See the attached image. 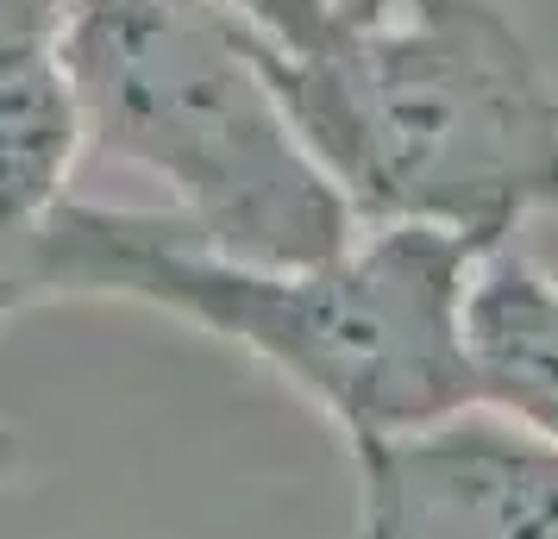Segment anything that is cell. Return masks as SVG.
I'll list each match as a JSON object with an SVG mask.
<instances>
[{"instance_id":"6da1fadb","label":"cell","mask_w":558,"mask_h":539,"mask_svg":"<svg viewBox=\"0 0 558 539\" xmlns=\"http://www.w3.org/2000/svg\"><path fill=\"white\" fill-rule=\"evenodd\" d=\"M483 245L439 226H357L314 264H245L157 207L63 201L13 232L20 314L126 302L264 364L332 420L345 452L477 408L464 295Z\"/></svg>"},{"instance_id":"7a4b0ae2","label":"cell","mask_w":558,"mask_h":539,"mask_svg":"<svg viewBox=\"0 0 558 539\" xmlns=\"http://www.w3.org/2000/svg\"><path fill=\"white\" fill-rule=\"evenodd\" d=\"M264 70L357 226L496 252L558 213V88L502 0H383L302 57L264 45Z\"/></svg>"},{"instance_id":"3957f363","label":"cell","mask_w":558,"mask_h":539,"mask_svg":"<svg viewBox=\"0 0 558 539\" xmlns=\"http://www.w3.org/2000/svg\"><path fill=\"white\" fill-rule=\"evenodd\" d=\"M57 57L88 151L157 182L182 238L245 264H314L357 232L282 113L264 38L220 0H63Z\"/></svg>"},{"instance_id":"277c9868","label":"cell","mask_w":558,"mask_h":539,"mask_svg":"<svg viewBox=\"0 0 558 539\" xmlns=\"http://www.w3.org/2000/svg\"><path fill=\"white\" fill-rule=\"evenodd\" d=\"M357 539H558V445L464 408L352 452Z\"/></svg>"},{"instance_id":"5b68a950","label":"cell","mask_w":558,"mask_h":539,"mask_svg":"<svg viewBox=\"0 0 558 539\" xmlns=\"http://www.w3.org/2000/svg\"><path fill=\"white\" fill-rule=\"evenodd\" d=\"M464 352L477 370V408L558 445V277L514 245L477 257L464 295Z\"/></svg>"},{"instance_id":"8992f818","label":"cell","mask_w":558,"mask_h":539,"mask_svg":"<svg viewBox=\"0 0 558 539\" xmlns=\"http://www.w3.org/2000/svg\"><path fill=\"white\" fill-rule=\"evenodd\" d=\"M88 157L57 38H0V226L45 220Z\"/></svg>"},{"instance_id":"52a82bcc","label":"cell","mask_w":558,"mask_h":539,"mask_svg":"<svg viewBox=\"0 0 558 539\" xmlns=\"http://www.w3.org/2000/svg\"><path fill=\"white\" fill-rule=\"evenodd\" d=\"M239 26H252L270 51L302 57L314 45H327L332 32L345 26V13L332 0H220Z\"/></svg>"},{"instance_id":"ba28073f","label":"cell","mask_w":558,"mask_h":539,"mask_svg":"<svg viewBox=\"0 0 558 539\" xmlns=\"http://www.w3.org/2000/svg\"><path fill=\"white\" fill-rule=\"evenodd\" d=\"M13 232L20 226H0V333L20 320V295H13Z\"/></svg>"},{"instance_id":"9c48e42d","label":"cell","mask_w":558,"mask_h":539,"mask_svg":"<svg viewBox=\"0 0 558 539\" xmlns=\"http://www.w3.org/2000/svg\"><path fill=\"white\" fill-rule=\"evenodd\" d=\"M332 7H339L345 20H371V13H377L383 0H332Z\"/></svg>"}]
</instances>
